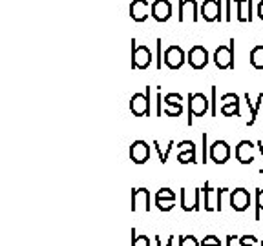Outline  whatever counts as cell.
Instances as JSON below:
<instances>
[{
  "label": "cell",
  "mask_w": 263,
  "mask_h": 246,
  "mask_svg": "<svg viewBox=\"0 0 263 246\" xmlns=\"http://www.w3.org/2000/svg\"><path fill=\"white\" fill-rule=\"evenodd\" d=\"M152 51L146 44L137 46L136 38H132V68L134 70H146L152 64Z\"/></svg>",
  "instance_id": "6da1fadb"
},
{
  "label": "cell",
  "mask_w": 263,
  "mask_h": 246,
  "mask_svg": "<svg viewBox=\"0 0 263 246\" xmlns=\"http://www.w3.org/2000/svg\"><path fill=\"white\" fill-rule=\"evenodd\" d=\"M212 58L216 68L219 70H232L234 68V38H230L229 44H219Z\"/></svg>",
  "instance_id": "7a4b0ae2"
},
{
  "label": "cell",
  "mask_w": 263,
  "mask_h": 246,
  "mask_svg": "<svg viewBox=\"0 0 263 246\" xmlns=\"http://www.w3.org/2000/svg\"><path fill=\"white\" fill-rule=\"evenodd\" d=\"M210 110L209 98L205 97V93H190L189 95V119L186 124L192 126V117H203L206 115V111Z\"/></svg>",
  "instance_id": "3957f363"
},
{
  "label": "cell",
  "mask_w": 263,
  "mask_h": 246,
  "mask_svg": "<svg viewBox=\"0 0 263 246\" xmlns=\"http://www.w3.org/2000/svg\"><path fill=\"white\" fill-rule=\"evenodd\" d=\"M223 2L225 0H203L201 8H199V16L205 22L225 20V16H223Z\"/></svg>",
  "instance_id": "277c9868"
},
{
  "label": "cell",
  "mask_w": 263,
  "mask_h": 246,
  "mask_svg": "<svg viewBox=\"0 0 263 246\" xmlns=\"http://www.w3.org/2000/svg\"><path fill=\"white\" fill-rule=\"evenodd\" d=\"M163 62L170 70H179L186 62V55L181 46H168V48L163 51Z\"/></svg>",
  "instance_id": "5b68a950"
},
{
  "label": "cell",
  "mask_w": 263,
  "mask_h": 246,
  "mask_svg": "<svg viewBox=\"0 0 263 246\" xmlns=\"http://www.w3.org/2000/svg\"><path fill=\"white\" fill-rule=\"evenodd\" d=\"M209 51H206L205 46L201 44H194L190 48L189 55H186V62L190 64L192 70H203L206 64H209Z\"/></svg>",
  "instance_id": "8992f818"
},
{
  "label": "cell",
  "mask_w": 263,
  "mask_h": 246,
  "mask_svg": "<svg viewBox=\"0 0 263 246\" xmlns=\"http://www.w3.org/2000/svg\"><path fill=\"white\" fill-rule=\"evenodd\" d=\"M130 111L136 117L150 115V88H146V93H136L130 98Z\"/></svg>",
  "instance_id": "52a82bcc"
},
{
  "label": "cell",
  "mask_w": 263,
  "mask_h": 246,
  "mask_svg": "<svg viewBox=\"0 0 263 246\" xmlns=\"http://www.w3.org/2000/svg\"><path fill=\"white\" fill-rule=\"evenodd\" d=\"M130 18L134 22H144L148 16H152V4H148V0H132L130 4Z\"/></svg>",
  "instance_id": "ba28073f"
},
{
  "label": "cell",
  "mask_w": 263,
  "mask_h": 246,
  "mask_svg": "<svg viewBox=\"0 0 263 246\" xmlns=\"http://www.w3.org/2000/svg\"><path fill=\"white\" fill-rule=\"evenodd\" d=\"M230 197V208L234 212H245L249 210V204H251V193L245 188H236L229 193Z\"/></svg>",
  "instance_id": "9c48e42d"
},
{
  "label": "cell",
  "mask_w": 263,
  "mask_h": 246,
  "mask_svg": "<svg viewBox=\"0 0 263 246\" xmlns=\"http://www.w3.org/2000/svg\"><path fill=\"white\" fill-rule=\"evenodd\" d=\"M186 16L192 18V22L199 20V8L196 0H179L177 2V20L185 22Z\"/></svg>",
  "instance_id": "30bf717a"
},
{
  "label": "cell",
  "mask_w": 263,
  "mask_h": 246,
  "mask_svg": "<svg viewBox=\"0 0 263 246\" xmlns=\"http://www.w3.org/2000/svg\"><path fill=\"white\" fill-rule=\"evenodd\" d=\"M172 16V4L170 0H154L152 2V18L159 24L168 22Z\"/></svg>",
  "instance_id": "8fae6325"
},
{
  "label": "cell",
  "mask_w": 263,
  "mask_h": 246,
  "mask_svg": "<svg viewBox=\"0 0 263 246\" xmlns=\"http://www.w3.org/2000/svg\"><path fill=\"white\" fill-rule=\"evenodd\" d=\"M130 159L134 164H144L150 159V146L146 140H134L130 146Z\"/></svg>",
  "instance_id": "7c38bea8"
},
{
  "label": "cell",
  "mask_w": 263,
  "mask_h": 246,
  "mask_svg": "<svg viewBox=\"0 0 263 246\" xmlns=\"http://www.w3.org/2000/svg\"><path fill=\"white\" fill-rule=\"evenodd\" d=\"M254 144L251 140H239L234 148V155L239 164H252L254 162Z\"/></svg>",
  "instance_id": "4fadbf2b"
},
{
  "label": "cell",
  "mask_w": 263,
  "mask_h": 246,
  "mask_svg": "<svg viewBox=\"0 0 263 246\" xmlns=\"http://www.w3.org/2000/svg\"><path fill=\"white\" fill-rule=\"evenodd\" d=\"M221 115L225 117H239V97L236 93H223L221 95Z\"/></svg>",
  "instance_id": "5bb4252c"
},
{
  "label": "cell",
  "mask_w": 263,
  "mask_h": 246,
  "mask_svg": "<svg viewBox=\"0 0 263 246\" xmlns=\"http://www.w3.org/2000/svg\"><path fill=\"white\" fill-rule=\"evenodd\" d=\"M230 159V146L227 140H216L210 146V160L216 164H225Z\"/></svg>",
  "instance_id": "9a60e30c"
},
{
  "label": "cell",
  "mask_w": 263,
  "mask_h": 246,
  "mask_svg": "<svg viewBox=\"0 0 263 246\" xmlns=\"http://www.w3.org/2000/svg\"><path fill=\"white\" fill-rule=\"evenodd\" d=\"M150 212V192L146 188H136L132 192V212Z\"/></svg>",
  "instance_id": "2e32d148"
},
{
  "label": "cell",
  "mask_w": 263,
  "mask_h": 246,
  "mask_svg": "<svg viewBox=\"0 0 263 246\" xmlns=\"http://www.w3.org/2000/svg\"><path fill=\"white\" fill-rule=\"evenodd\" d=\"M203 188H196L192 197H189V190L181 188V208L185 212H197L199 210V195H201Z\"/></svg>",
  "instance_id": "e0dca14e"
},
{
  "label": "cell",
  "mask_w": 263,
  "mask_h": 246,
  "mask_svg": "<svg viewBox=\"0 0 263 246\" xmlns=\"http://www.w3.org/2000/svg\"><path fill=\"white\" fill-rule=\"evenodd\" d=\"M238 8V20L239 22H252V0H232Z\"/></svg>",
  "instance_id": "ac0fdd59"
},
{
  "label": "cell",
  "mask_w": 263,
  "mask_h": 246,
  "mask_svg": "<svg viewBox=\"0 0 263 246\" xmlns=\"http://www.w3.org/2000/svg\"><path fill=\"white\" fill-rule=\"evenodd\" d=\"M245 102H247V106H249V110H251V119L247 120V128H251V126H254V124H256L258 111H259V108L263 106V93L258 95V100H256V104L251 102V97H249V93H247L245 95Z\"/></svg>",
  "instance_id": "d6986e66"
},
{
  "label": "cell",
  "mask_w": 263,
  "mask_h": 246,
  "mask_svg": "<svg viewBox=\"0 0 263 246\" xmlns=\"http://www.w3.org/2000/svg\"><path fill=\"white\" fill-rule=\"evenodd\" d=\"M251 64L256 70H263V44H258L251 49Z\"/></svg>",
  "instance_id": "ffe728a7"
},
{
  "label": "cell",
  "mask_w": 263,
  "mask_h": 246,
  "mask_svg": "<svg viewBox=\"0 0 263 246\" xmlns=\"http://www.w3.org/2000/svg\"><path fill=\"white\" fill-rule=\"evenodd\" d=\"M177 160H179V164H196L197 162L196 146L189 148V150H181V152L177 153Z\"/></svg>",
  "instance_id": "44dd1931"
},
{
  "label": "cell",
  "mask_w": 263,
  "mask_h": 246,
  "mask_svg": "<svg viewBox=\"0 0 263 246\" xmlns=\"http://www.w3.org/2000/svg\"><path fill=\"white\" fill-rule=\"evenodd\" d=\"M152 146L156 148V152H157V155H159L161 164H166V162H168V155H170V152H172V148L176 146V142H174V140H170L168 146L164 148V150H161V146H159V142H157V140H154Z\"/></svg>",
  "instance_id": "7402d4cb"
},
{
  "label": "cell",
  "mask_w": 263,
  "mask_h": 246,
  "mask_svg": "<svg viewBox=\"0 0 263 246\" xmlns=\"http://www.w3.org/2000/svg\"><path fill=\"white\" fill-rule=\"evenodd\" d=\"M203 192H205V210L206 212H214L216 210V204L212 202V199H214V190L210 188V184L209 182H205V186H203Z\"/></svg>",
  "instance_id": "603a6c76"
},
{
  "label": "cell",
  "mask_w": 263,
  "mask_h": 246,
  "mask_svg": "<svg viewBox=\"0 0 263 246\" xmlns=\"http://www.w3.org/2000/svg\"><path fill=\"white\" fill-rule=\"evenodd\" d=\"M164 106H181L183 102V95L181 93H166L163 98Z\"/></svg>",
  "instance_id": "cb8c5ba5"
},
{
  "label": "cell",
  "mask_w": 263,
  "mask_h": 246,
  "mask_svg": "<svg viewBox=\"0 0 263 246\" xmlns=\"http://www.w3.org/2000/svg\"><path fill=\"white\" fill-rule=\"evenodd\" d=\"M132 246H150L146 235H136V228H132Z\"/></svg>",
  "instance_id": "d4e9b609"
},
{
  "label": "cell",
  "mask_w": 263,
  "mask_h": 246,
  "mask_svg": "<svg viewBox=\"0 0 263 246\" xmlns=\"http://www.w3.org/2000/svg\"><path fill=\"white\" fill-rule=\"evenodd\" d=\"M263 212V188H256V221H259Z\"/></svg>",
  "instance_id": "484cf974"
},
{
  "label": "cell",
  "mask_w": 263,
  "mask_h": 246,
  "mask_svg": "<svg viewBox=\"0 0 263 246\" xmlns=\"http://www.w3.org/2000/svg\"><path fill=\"white\" fill-rule=\"evenodd\" d=\"M156 206L159 212H170L176 206V201L174 199H161V201H156Z\"/></svg>",
  "instance_id": "4316f807"
},
{
  "label": "cell",
  "mask_w": 263,
  "mask_h": 246,
  "mask_svg": "<svg viewBox=\"0 0 263 246\" xmlns=\"http://www.w3.org/2000/svg\"><path fill=\"white\" fill-rule=\"evenodd\" d=\"M179 246H201L194 235H179Z\"/></svg>",
  "instance_id": "83f0119b"
},
{
  "label": "cell",
  "mask_w": 263,
  "mask_h": 246,
  "mask_svg": "<svg viewBox=\"0 0 263 246\" xmlns=\"http://www.w3.org/2000/svg\"><path fill=\"white\" fill-rule=\"evenodd\" d=\"M161 199H174V201H176V193L170 188H161V190H157V193H156V201H161Z\"/></svg>",
  "instance_id": "f1b7e54d"
},
{
  "label": "cell",
  "mask_w": 263,
  "mask_h": 246,
  "mask_svg": "<svg viewBox=\"0 0 263 246\" xmlns=\"http://www.w3.org/2000/svg\"><path fill=\"white\" fill-rule=\"evenodd\" d=\"M201 246H221V241H219L218 235L209 234V235H205V239L201 241Z\"/></svg>",
  "instance_id": "f546056e"
},
{
  "label": "cell",
  "mask_w": 263,
  "mask_h": 246,
  "mask_svg": "<svg viewBox=\"0 0 263 246\" xmlns=\"http://www.w3.org/2000/svg\"><path fill=\"white\" fill-rule=\"evenodd\" d=\"M164 115H168V117H179L183 113V104L181 106H164Z\"/></svg>",
  "instance_id": "4dcf8cb0"
},
{
  "label": "cell",
  "mask_w": 263,
  "mask_h": 246,
  "mask_svg": "<svg viewBox=\"0 0 263 246\" xmlns=\"http://www.w3.org/2000/svg\"><path fill=\"white\" fill-rule=\"evenodd\" d=\"M216 102H218V88L212 86V100H210V113H212V117H218V110H216Z\"/></svg>",
  "instance_id": "1f68e13d"
},
{
  "label": "cell",
  "mask_w": 263,
  "mask_h": 246,
  "mask_svg": "<svg viewBox=\"0 0 263 246\" xmlns=\"http://www.w3.org/2000/svg\"><path fill=\"white\" fill-rule=\"evenodd\" d=\"M239 241V246H256V241H258V239L254 237V235H243V237H239L238 239Z\"/></svg>",
  "instance_id": "d6a6232c"
},
{
  "label": "cell",
  "mask_w": 263,
  "mask_h": 246,
  "mask_svg": "<svg viewBox=\"0 0 263 246\" xmlns=\"http://www.w3.org/2000/svg\"><path fill=\"white\" fill-rule=\"evenodd\" d=\"M227 192H230V190L229 188L216 190V210H218V212H221V197H223V193H227Z\"/></svg>",
  "instance_id": "836d02e7"
},
{
  "label": "cell",
  "mask_w": 263,
  "mask_h": 246,
  "mask_svg": "<svg viewBox=\"0 0 263 246\" xmlns=\"http://www.w3.org/2000/svg\"><path fill=\"white\" fill-rule=\"evenodd\" d=\"M206 133H203V137H201V140H203V159H201V162L203 164H206L209 162V157H210V152H209V148H206Z\"/></svg>",
  "instance_id": "e575fe53"
},
{
  "label": "cell",
  "mask_w": 263,
  "mask_h": 246,
  "mask_svg": "<svg viewBox=\"0 0 263 246\" xmlns=\"http://www.w3.org/2000/svg\"><path fill=\"white\" fill-rule=\"evenodd\" d=\"M232 18V0H225V20L230 22Z\"/></svg>",
  "instance_id": "d590c367"
},
{
  "label": "cell",
  "mask_w": 263,
  "mask_h": 246,
  "mask_svg": "<svg viewBox=\"0 0 263 246\" xmlns=\"http://www.w3.org/2000/svg\"><path fill=\"white\" fill-rule=\"evenodd\" d=\"M156 44H157V70H161V60H163V58H161V57H163V55H161V44H163V42H161V37L159 38H157V40H156Z\"/></svg>",
  "instance_id": "8d00e7d4"
},
{
  "label": "cell",
  "mask_w": 263,
  "mask_h": 246,
  "mask_svg": "<svg viewBox=\"0 0 263 246\" xmlns=\"http://www.w3.org/2000/svg\"><path fill=\"white\" fill-rule=\"evenodd\" d=\"M192 146H196V144L192 142V140H181L179 144H177V150H189V148H192Z\"/></svg>",
  "instance_id": "74e56055"
},
{
  "label": "cell",
  "mask_w": 263,
  "mask_h": 246,
  "mask_svg": "<svg viewBox=\"0 0 263 246\" xmlns=\"http://www.w3.org/2000/svg\"><path fill=\"white\" fill-rule=\"evenodd\" d=\"M256 15H258V18L263 22V0H259L258 6H256Z\"/></svg>",
  "instance_id": "f35d334b"
},
{
  "label": "cell",
  "mask_w": 263,
  "mask_h": 246,
  "mask_svg": "<svg viewBox=\"0 0 263 246\" xmlns=\"http://www.w3.org/2000/svg\"><path fill=\"white\" fill-rule=\"evenodd\" d=\"M174 239H176V237H174V235H170L168 241H166V244H164V246H172V244H174ZM156 242H157V246H163V244H161V237H159V234L156 235Z\"/></svg>",
  "instance_id": "ab89813d"
},
{
  "label": "cell",
  "mask_w": 263,
  "mask_h": 246,
  "mask_svg": "<svg viewBox=\"0 0 263 246\" xmlns=\"http://www.w3.org/2000/svg\"><path fill=\"white\" fill-rule=\"evenodd\" d=\"M157 115L161 117V86L157 88Z\"/></svg>",
  "instance_id": "60d3db41"
},
{
  "label": "cell",
  "mask_w": 263,
  "mask_h": 246,
  "mask_svg": "<svg viewBox=\"0 0 263 246\" xmlns=\"http://www.w3.org/2000/svg\"><path fill=\"white\" fill-rule=\"evenodd\" d=\"M236 239H239L236 234H230L229 237H227V246H232V241H236Z\"/></svg>",
  "instance_id": "b9f144b4"
},
{
  "label": "cell",
  "mask_w": 263,
  "mask_h": 246,
  "mask_svg": "<svg viewBox=\"0 0 263 246\" xmlns=\"http://www.w3.org/2000/svg\"><path fill=\"white\" fill-rule=\"evenodd\" d=\"M256 146L259 148V153H261V157H263V142H261V140H258V142H256ZM259 173L263 175V166L259 168Z\"/></svg>",
  "instance_id": "7bdbcfd3"
},
{
  "label": "cell",
  "mask_w": 263,
  "mask_h": 246,
  "mask_svg": "<svg viewBox=\"0 0 263 246\" xmlns=\"http://www.w3.org/2000/svg\"><path fill=\"white\" fill-rule=\"evenodd\" d=\"M261 246H263V241H261Z\"/></svg>",
  "instance_id": "ee69618b"
}]
</instances>
